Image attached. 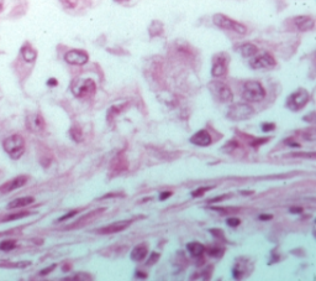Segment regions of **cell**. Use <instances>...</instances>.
<instances>
[{"instance_id":"603a6c76","label":"cell","mask_w":316,"mask_h":281,"mask_svg":"<svg viewBox=\"0 0 316 281\" xmlns=\"http://www.w3.org/2000/svg\"><path fill=\"white\" fill-rule=\"evenodd\" d=\"M187 249L193 256H201L202 254H204V251H205V246L202 245V244L197 243V241L188 244Z\"/></svg>"},{"instance_id":"f546056e","label":"cell","mask_w":316,"mask_h":281,"mask_svg":"<svg viewBox=\"0 0 316 281\" xmlns=\"http://www.w3.org/2000/svg\"><path fill=\"white\" fill-rule=\"evenodd\" d=\"M205 250H206L207 254L211 256H221V254L224 253V249H219L216 248V246H214V248H207L205 249Z\"/></svg>"},{"instance_id":"2e32d148","label":"cell","mask_w":316,"mask_h":281,"mask_svg":"<svg viewBox=\"0 0 316 281\" xmlns=\"http://www.w3.org/2000/svg\"><path fill=\"white\" fill-rule=\"evenodd\" d=\"M190 142L198 146H209L211 144V135L206 130H200L190 138Z\"/></svg>"},{"instance_id":"1f68e13d","label":"cell","mask_w":316,"mask_h":281,"mask_svg":"<svg viewBox=\"0 0 316 281\" xmlns=\"http://www.w3.org/2000/svg\"><path fill=\"white\" fill-rule=\"evenodd\" d=\"M61 1H62V4L64 5V8L73 9L77 6V4H78L79 0H61Z\"/></svg>"},{"instance_id":"681fc988","label":"cell","mask_w":316,"mask_h":281,"mask_svg":"<svg viewBox=\"0 0 316 281\" xmlns=\"http://www.w3.org/2000/svg\"><path fill=\"white\" fill-rule=\"evenodd\" d=\"M115 1H120L121 3V1H127V0H115Z\"/></svg>"},{"instance_id":"60d3db41","label":"cell","mask_w":316,"mask_h":281,"mask_svg":"<svg viewBox=\"0 0 316 281\" xmlns=\"http://www.w3.org/2000/svg\"><path fill=\"white\" fill-rule=\"evenodd\" d=\"M170 196H172V192H163V193L160 194L159 199H160V201H164V199L169 198Z\"/></svg>"},{"instance_id":"f35d334b","label":"cell","mask_w":316,"mask_h":281,"mask_svg":"<svg viewBox=\"0 0 316 281\" xmlns=\"http://www.w3.org/2000/svg\"><path fill=\"white\" fill-rule=\"evenodd\" d=\"M229 197H230V194H222L221 197H216V198L211 199V201H210V203H214V202H221V201H224V199L229 198Z\"/></svg>"},{"instance_id":"f907efd6","label":"cell","mask_w":316,"mask_h":281,"mask_svg":"<svg viewBox=\"0 0 316 281\" xmlns=\"http://www.w3.org/2000/svg\"><path fill=\"white\" fill-rule=\"evenodd\" d=\"M1 6H2V0H0V9H1Z\"/></svg>"},{"instance_id":"836d02e7","label":"cell","mask_w":316,"mask_h":281,"mask_svg":"<svg viewBox=\"0 0 316 281\" xmlns=\"http://www.w3.org/2000/svg\"><path fill=\"white\" fill-rule=\"evenodd\" d=\"M158 259H159V254H158V253H152L150 255V259L147 260V264H146V265H147V266L155 265V264L158 261Z\"/></svg>"},{"instance_id":"e575fe53","label":"cell","mask_w":316,"mask_h":281,"mask_svg":"<svg viewBox=\"0 0 316 281\" xmlns=\"http://www.w3.org/2000/svg\"><path fill=\"white\" fill-rule=\"evenodd\" d=\"M262 130L263 132H273V130H276V124H273V123H266V124L262 125Z\"/></svg>"},{"instance_id":"277c9868","label":"cell","mask_w":316,"mask_h":281,"mask_svg":"<svg viewBox=\"0 0 316 281\" xmlns=\"http://www.w3.org/2000/svg\"><path fill=\"white\" fill-rule=\"evenodd\" d=\"M212 21H214V24L217 28H221L224 29V30L235 31V33L239 34V35L247 34V28L243 24L237 23V21L232 20L231 18L224 15V14H215V15L212 16Z\"/></svg>"},{"instance_id":"e0dca14e","label":"cell","mask_w":316,"mask_h":281,"mask_svg":"<svg viewBox=\"0 0 316 281\" xmlns=\"http://www.w3.org/2000/svg\"><path fill=\"white\" fill-rule=\"evenodd\" d=\"M294 23H295V26L300 31H310L313 30L314 26H315V20H314L311 16L305 15L296 16V18L294 19Z\"/></svg>"},{"instance_id":"74e56055","label":"cell","mask_w":316,"mask_h":281,"mask_svg":"<svg viewBox=\"0 0 316 281\" xmlns=\"http://www.w3.org/2000/svg\"><path fill=\"white\" fill-rule=\"evenodd\" d=\"M78 212H79V211H77V209H76V211H72V212H69V213L64 214V216H63V217H61V218H59V219H58V222H63V221H66V219H68V218H72V217H73V216H76V214H77V213H78Z\"/></svg>"},{"instance_id":"8992f818","label":"cell","mask_w":316,"mask_h":281,"mask_svg":"<svg viewBox=\"0 0 316 281\" xmlns=\"http://www.w3.org/2000/svg\"><path fill=\"white\" fill-rule=\"evenodd\" d=\"M128 170V160L125 152H118L115 155L113 160H111L110 165H109V175L111 177L120 176V175L126 174Z\"/></svg>"},{"instance_id":"52a82bcc","label":"cell","mask_w":316,"mask_h":281,"mask_svg":"<svg viewBox=\"0 0 316 281\" xmlns=\"http://www.w3.org/2000/svg\"><path fill=\"white\" fill-rule=\"evenodd\" d=\"M309 98H310V95H309L308 91L304 90V88H299L296 92L289 95L288 100H286V105L291 110H300L309 102Z\"/></svg>"},{"instance_id":"6da1fadb","label":"cell","mask_w":316,"mask_h":281,"mask_svg":"<svg viewBox=\"0 0 316 281\" xmlns=\"http://www.w3.org/2000/svg\"><path fill=\"white\" fill-rule=\"evenodd\" d=\"M71 91L77 98H90L95 94L96 85L90 78H77L72 82Z\"/></svg>"},{"instance_id":"7dc6e473","label":"cell","mask_w":316,"mask_h":281,"mask_svg":"<svg viewBox=\"0 0 316 281\" xmlns=\"http://www.w3.org/2000/svg\"><path fill=\"white\" fill-rule=\"evenodd\" d=\"M241 193L242 194H253L254 191H242Z\"/></svg>"},{"instance_id":"8fae6325","label":"cell","mask_w":316,"mask_h":281,"mask_svg":"<svg viewBox=\"0 0 316 281\" xmlns=\"http://www.w3.org/2000/svg\"><path fill=\"white\" fill-rule=\"evenodd\" d=\"M27 129L36 134H41L46 129V122L40 113H32L26 118Z\"/></svg>"},{"instance_id":"b9f144b4","label":"cell","mask_w":316,"mask_h":281,"mask_svg":"<svg viewBox=\"0 0 316 281\" xmlns=\"http://www.w3.org/2000/svg\"><path fill=\"white\" fill-rule=\"evenodd\" d=\"M120 194H122V193H108V194H105V196H104V197H101V198H99V199L113 198V197H118V196H120Z\"/></svg>"},{"instance_id":"44dd1931","label":"cell","mask_w":316,"mask_h":281,"mask_svg":"<svg viewBox=\"0 0 316 281\" xmlns=\"http://www.w3.org/2000/svg\"><path fill=\"white\" fill-rule=\"evenodd\" d=\"M239 52L243 57L249 58V57H253L254 55L258 53V47L253 44H243V45L239 47Z\"/></svg>"},{"instance_id":"7402d4cb","label":"cell","mask_w":316,"mask_h":281,"mask_svg":"<svg viewBox=\"0 0 316 281\" xmlns=\"http://www.w3.org/2000/svg\"><path fill=\"white\" fill-rule=\"evenodd\" d=\"M241 134V133H239ZM242 138L248 142L249 146L252 147H259L261 145H263L264 142L269 141V138H254L252 135H246V134H241Z\"/></svg>"},{"instance_id":"83f0119b","label":"cell","mask_w":316,"mask_h":281,"mask_svg":"<svg viewBox=\"0 0 316 281\" xmlns=\"http://www.w3.org/2000/svg\"><path fill=\"white\" fill-rule=\"evenodd\" d=\"M238 147H239L238 142H237L236 140H231V141H229V142H226V144H225L224 151L230 152V154H231V152H234L235 150L238 149Z\"/></svg>"},{"instance_id":"7c38bea8","label":"cell","mask_w":316,"mask_h":281,"mask_svg":"<svg viewBox=\"0 0 316 281\" xmlns=\"http://www.w3.org/2000/svg\"><path fill=\"white\" fill-rule=\"evenodd\" d=\"M64 60L67 63L74 66H83L88 62L89 56L85 51L81 50H71L64 55Z\"/></svg>"},{"instance_id":"d6986e66","label":"cell","mask_w":316,"mask_h":281,"mask_svg":"<svg viewBox=\"0 0 316 281\" xmlns=\"http://www.w3.org/2000/svg\"><path fill=\"white\" fill-rule=\"evenodd\" d=\"M35 199L32 197H22V198H16L14 201L10 202L7 204V208L9 209H15V208H21V207L30 206L31 203H34Z\"/></svg>"},{"instance_id":"ab89813d","label":"cell","mask_w":316,"mask_h":281,"mask_svg":"<svg viewBox=\"0 0 316 281\" xmlns=\"http://www.w3.org/2000/svg\"><path fill=\"white\" fill-rule=\"evenodd\" d=\"M54 268H56V265H52V266H51V268H47V269H44V270H42V271H41V273H40V275H42V276H43V275H47V274H49V273H51V271H52V270H53V269H54Z\"/></svg>"},{"instance_id":"4dcf8cb0","label":"cell","mask_w":316,"mask_h":281,"mask_svg":"<svg viewBox=\"0 0 316 281\" xmlns=\"http://www.w3.org/2000/svg\"><path fill=\"white\" fill-rule=\"evenodd\" d=\"M29 212H20V213H16V214H11L10 217H6V218H4L2 221H12V219H19V218H22V217H26L29 216Z\"/></svg>"},{"instance_id":"8d00e7d4","label":"cell","mask_w":316,"mask_h":281,"mask_svg":"<svg viewBox=\"0 0 316 281\" xmlns=\"http://www.w3.org/2000/svg\"><path fill=\"white\" fill-rule=\"evenodd\" d=\"M226 223H227V226H230V227H237V226H239L241 221H239L238 218H229L226 221Z\"/></svg>"},{"instance_id":"9a60e30c","label":"cell","mask_w":316,"mask_h":281,"mask_svg":"<svg viewBox=\"0 0 316 281\" xmlns=\"http://www.w3.org/2000/svg\"><path fill=\"white\" fill-rule=\"evenodd\" d=\"M104 211H105V208H99V209H95V211L90 212V213L85 214V216L81 217L80 219H78V221H77L76 223H73L71 227H68V229H76V228H80V227L86 226L88 223L93 222L94 219L96 218V217L100 216V214L103 213Z\"/></svg>"},{"instance_id":"ffe728a7","label":"cell","mask_w":316,"mask_h":281,"mask_svg":"<svg viewBox=\"0 0 316 281\" xmlns=\"http://www.w3.org/2000/svg\"><path fill=\"white\" fill-rule=\"evenodd\" d=\"M21 56L22 58H24L26 62H34L35 60H36L37 57V52L36 50H34V48L31 47V46L29 45V44H26V45H24L21 47Z\"/></svg>"},{"instance_id":"d6a6232c","label":"cell","mask_w":316,"mask_h":281,"mask_svg":"<svg viewBox=\"0 0 316 281\" xmlns=\"http://www.w3.org/2000/svg\"><path fill=\"white\" fill-rule=\"evenodd\" d=\"M303 135H304V138H305V139L315 140V137H316L315 129H314V128H310V129H308L306 132H304Z\"/></svg>"},{"instance_id":"7a4b0ae2","label":"cell","mask_w":316,"mask_h":281,"mask_svg":"<svg viewBox=\"0 0 316 281\" xmlns=\"http://www.w3.org/2000/svg\"><path fill=\"white\" fill-rule=\"evenodd\" d=\"M2 147H4L5 152L9 155L11 159H20L22 154L25 152V140L21 135L15 134L11 137L6 138L2 142Z\"/></svg>"},{"instance_id":"5bb4252c","label":"cell","mask_w":316,"mask_h":281,"mask_svg":"<svg viewBox=\"0 0 316 281\" xmlns=\"http://www.w3.org/2000/svg\"><path fill=\"white\" fill-rule=\"evenodd\" d=\"M132 223L131 221H120V222H115L113 224H109V226L104 227V228L98 229L99 234H114V233H118V232L125 231L126 228L130 227V224Z\"/></svg>"},{"instance_id":"ee69618b","label":"cell","mask_w":316,"mask_h":281,"mask_svg":"<svg viewBox=\"0 0 316 281\" xmlns=\"http://www.w3.org/2000/svg\"><path fill=\"white\" fill-rule=\"evenodd\" d=\"M272 218H273L272 214H261V216H259V219H261V221H267V219H272Z\"/></svg>"},{"instance_id":"7bdbcfd3","label":"cell","mask_w":316,"mask_h":281,"mask_svg":"<svg viewBox=\"0 0 316 281\" xmlns=\"http://www.w3.org/2000/svg\"><path fill=\"white\" fill-rule=\"evenodd\" d=\"M290 212L291 213H301V212H303V208H301V207H291Z\"/></svg>"},{"instance_id":"f6af8a7d","label":"cell","mask_w":316,"mask_h":281,"mask_svg":"<svg viewBox=\"0 0 316 281\" xmlns=\"http://www.w3.org/2000/svg\"><path fill=\"white\" fill-rule=\"evenodd\" d=\"M47 85H48V86H53V87H54V86H57V81L54 80V78H51V80H49L48 82H47Z\"/></svg>"},{"instance_id":"ba28073f","label":"cell","mask_w":316,"mask_h":281,"mask_svg":"<svg viewBox=\"0 0 316 281\" xmlns=\"http://www.w3.org/2000/svg\"><path fill=\"white\" fill-rule=\"evenodd\" d=\"M227 65H229V55H226L224 52L215 55L214 58H212V77H225L227 73Z\"/></svg>"},{"instance_id":"cb8c5ba5","label":"cell","mask_w":316,"mask_h":281,"mask_svg":"<svg viewBox=\"0 0 316 281\" xmlns=\"http://www.w3.org/2000/svg\"><path fill=\"white\" fill-rule=\"evenodd\" d=\"M148 31H150V35L152 36V38L160 35V34L163 33L162 23H159V21L155 20L152 24H151V26H150V29H148Z\"/></svg>"},{"instance_id":"9c48e42d","label":"cell","mask_w":316,"mask_h":281,"mask_svg":"<svg viewBox=\"0 0 316 281\" xmlns=\"http://www.w3.org/2000/svg\"><path fill=\"white\" fill-rule=\"evenodd\" d=\"M254 114V109L248 104H235L230 107L227 117L232 120H243Z\"/></svg>"},{"instance_id":"5b68a950","label":"cell","mask_w":316,"mask_h":281,"mask_svg":"<svg viewBox=\"0 0 316 281\" xmlns=\"http://www.w3.org/2000/svg\"><path fill=\"white\" fill-rule=\"evenodd\" d=\"M209 90L220 102L222 103H230L234 99V94H232V91L230 90L229 86H226L225 83L219 82V81H214V82L209 83Z\"/></svg>"},{"instance_id":"3957f363","label":"cell","mask_w":316,"mask_h":281,"mask_svg":"<svg viewBox=\"0 0 316 281\" xmlns=\"http://www.w3.org/2000/svg\"><path fill=\"white\" fill-rule=\"evenodd\" d=\"M242 97L246 99L247 102L257 103L261 102L266 97V91L262 87V85L257 81H247L243 85V90H242Z\"/></svg>"},{"instance_id":"d590c367","label":"cell","mask_w":316,"mask_h":281,"mask_svg":"<svg viewBox=\"0 0 316 281\" xmlns=\"http://www.w3.org/2000/svg\"><path fill=\"white\" fill-rule=\"evenodd\" d=\"M210 233L215 234V236H216V238H220V239H222V240H225L224 232H222L221 229H210Z\"/></svg>"},{"instance_id":"4316f807","label":"cell","mask_w":316,"mask_h":281,"mask_svg":"<svg viewBox=\"0 0 316 281\" xmlns=\"http://www.w3.org/2000/svg\"><path fill=\"white\" fill-rule=\"evenodd\" d=\"M126 104H121V105H113V107H110V109H109L108 112V120H113L114 118L116 117V115L120 114L121 110L125 108Z\"/></svg>"},{"instance_id":"c3c4849f","label":"cell","mask_w":316,"mask_h":281,"mask_svg":"<svg viewBox=\"0 0 316 281\" xmlns=\"http://www.w3.org/2000/svg\"><path fill=\"white\" fill-rule=\"evenodd\" d=\"M69 269H71V265H67V266H63V271H68Z\"/></svg>"},{"instance_id":"4fadbf2b","label":"cell","mask_w":316,"mask_h":281,"mask_svg":"<svg viewBox=\"0 0 316 281\" xmlns=\"http://www.w3.org/2000/svg\"><path fill=\"white\" fill-rule=\"evenodd\" d=\"M29 177L25 176V175H20V176L15 177V179L10 180V181L5 182L0 186V194H5L9 193V192L14 191V189L20 188V187L25 186V184L27 182Z\"/></svg>"},{"instance_id":"f1b7e54d","label":"cell","mask_w":316,"mask_h":281,"mask_svg":"<svg viewBox=\"0 0 316 281\" xmlns=\"http://www.w3.org/2000/svg\"><path fill=\"white\" fill-rule=\"evenodd\" d=\"M212 188H214L212 186L211 187H200V188L195 189V191L192 192V196L195 197V198H197V197H201L202 194L205 193V192L210 191V189H212Z\"/></svg>"},{"instance_id":"ac0fdd59","label":"cell","mask_w":316,"mask_h":281,"mask_svg":"<svg viewBox=\"0 0 316 281\" xmlns=\"http://www.w3.org/2000/svg\"><path fill=\"white\" fill-rule=\"evenodd\" d=\"M148 254V246L146 244H140V245H136L133 248V250L131 251V259L133 261H141L146 258V255Z\"/></svg>"},{"instance_id":"bcb514c9","label":"cell","mask_w":316,"mask_h":281,"mask_svg":"<svg viewBox=\"0 0 316 281\" xmlns=\"http://www.w3.org/2000/svg\"><path fill=\"white\" fill-rule=\"evenodd\" d=\"M137 276H140V278H142V279H146V278H147V274H145V273H137Z\"/></svg>"},{"instance_id":"d4e9b609","label":"cell","mask_w":316,"mask_h":281,"mask_svg":"<svg viewBox=\"0 0 316 281\" xmlns=\"http://www.w3.org/2000/svg\"><path fill=\"white\" fill-rule=\"evenodd\" d=\"M69 134H71L72 139L76 142H79L83 140V132H81L80 127H78V125H73L71 128V130H69Z\"/></svg>"},{"instance_id":"484cf974","label":"cell","mask_w":316,"mask_h":281,"mask_svg":"<svg viewBox=\"0 0 316 281\" xmlns=\"http://www.w3.org/2000/svg\"><path fill=\"white\" fill-rule=\"evenodd\" d=\"M16 244L17 243L15 239H6V240L0 243V250H5V251L12 250V249L16 248Z\"/></svg>"},{"instance_id":"30bf717a","label":"cell","mask_w":316,"mask_h":281,"mask_svg":"<svg viewBox=\"0 0 316 281\" xmlns=\"http://www.w3.org/2000/svg\"><path fill=\"white\" fill-rule=\"evenodd\" d=\"M276 65V61L271 53L263 52L261 55H254L253 58L249 61V66L254 70H261V68H273Z\"/></svg>"}]
</instances>
